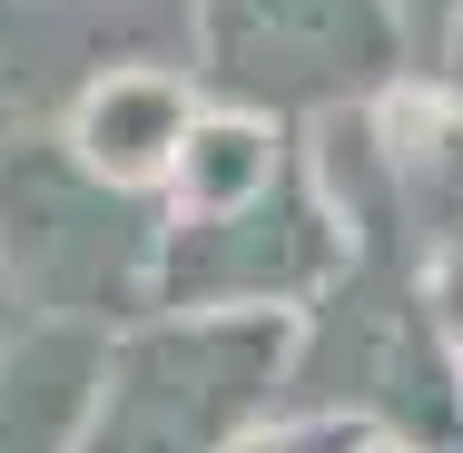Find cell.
Listing matches in <instances>:
<instances>
[]
</instances>
